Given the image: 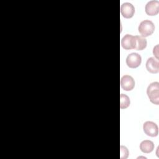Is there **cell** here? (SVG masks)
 Wrapping results in <instances>:
<instances>
[{
  "mask_svg": "<svg viewBox=\"0 0 159 159\" xmlns=\"http://www.w3.org/2000/svg\"><path fill=\"white\" fill-rule=\"evenodd\" d=\"M147 94L150 101L154 104H159V83L153 82L150 83L147 89Z\"/></svg>",
  "mask_w": 159,
  "mask_h": 159,
  "instance_id": "obj_1",
  "label": "cell"
},
{
  "mask_svg": "<svg viewBox=\"0 0 159 159\" xmlns=\"http://www.w3.org/2000/svg\"><path fill=\"white\" fill-rule=\"evenodd\" d=\"M138 30L142 37H148L154 32L155 25L150 20H144L140 23Z\"/></svg>",
  "mask_w": 159,
  "mask_h": 159,
  "instance_id": "obj_2",
  "label": "cell"
},
{
  "mask_svg": "<svg viewBox=\"0 0 159 159\" xmlns=\"http://www.w3.org/2000/svg\"><path fill=\"white\" fill-rule=\"evenodd\" d=\"M143 129L145 134L150 137H156L158 134L157 125L152 121H146L143 125Z\"/></svg>",
  "mask_w": 159,
  "mask_h": 159,
  "instance_id": "obj_3",
  "label": "cell"
},
{
  "mask_svg": "<svg viewBox=\"0 0 159 159\" xmlns=\"http://www.w3.org/2000/svg\"><path fill=\"white\" fill-rule=\"evenodd\" d=\"M142 62V57L137 53H131L126 58V64L130 68L139 66Z\"/></svg>",
  "mask_w": 159,
  "mask_h": 159,
  "instance_id": "obj_4",
  "label": "cell"
},
{
  "mask_svg": "<svg viewBox=\"0 0 159 159\" xmlns=\"http://www.w3.org/2000/svg\"><path fill=\"white\" fill-rule=\"evenodd\" d=\"M121 46L125 50L135 49V37L130 34H126L121 39Z\"/></svg>",
  "mask_w": 159,
  "mask_h": 159,
  "instance_id": "obj_5",
  "label": "cell"
},
{
  "mask_svg": "<svg viewBox=\"0 0 159 159\" xmlns=\"http://www.w3.org/2000/svg\"><path fill=\"white\" fill-rule=\"evenodd\" d=\"M145 11L148 16H156L159 12V1L152 0L148 2L145 5Z\"/></svg>",
  "mask_w": 159,
  "mask_h": 159,
  "instance_id": "obj_6",
  "label": "cell"
},
{
  "mask_svg": "<svg viewBox=\"0 0 159 159\" xmlns=\"http://www.w3.org/2000/svg\"><path fill=\"white\" fill-rule=\"evenodd\" d=\"M120 13L124 18H131L134 15L135 7L130 2H124L120 6Z\"/></svg>",
  "mask_w": 159,
  "mask_h": 159,
  "instance_id": "obj_7",
  "label": "cell"
},
{
  "mask_svg": "<svg viewBox=\"0 0 159 159\" xmlns=\"http://www.w3.org/2000/svg\"><path fill=\"white\" fill-rule=\"evenodd\" d=\"M120 86L125 91H131L135 86L134 78L130 75H124L120 78Z\"/></svg>",
  "mask_w": 159,
  "mask_h": 159,
  "instance_id": "obj_8",
  "label": "cell"
},
{
  "mask_svg": "<svg viewBox=\"0 0 159 159\" xmlns=\"http://www.w3.org/2000/svg\"><path fill=\"white\" fill-rule=\"evenodd\" d=\"M146 69L150 73H157L159 71V63L153 57L149 58L146 62Z\"/></svg>",
  "mask_w": 159,
  "mask_h": 159,
  "instance_id": "obj_9",
  "label": "cell"
},
{
  "mask_svg": "<svg viewBox=\"0 0 159 159\" xmlns=\"http://www.w3.org/2000/svg\"><path fill=\"white\" fill-rule=\"evenodd\" d=\"M139 147L143 153H149L153 150L155 145L152 141L149 140H145L141 142Z\"/></svg>",
  "mask_w": 159,
  "mask_h": 159,
  "instance_id": "obj_10",
  "label": "cell"
},
{
  "mask_svg": "<svg viewBox=\"0 0 159 159\" xmlns=\"http://www.w3.org/2000/svg\"><path fill=\"white\" fill-rule=\"evenodd\" d=\"M135 49L137 50H142L146 48L147 42V40L139 35H135Z\"/></svg>",
  "mask_w": 159,
  "mask_h": 159,
  "instance_id": "obj_11",
  "label": "cell"
},
{
  "mask_svg": "<svg viewBox=\"0 0 159 159\" xmlns=\"http://www.w3.org/2000/svg\"><path fill=\"white\" fill-rule=\"evenodd\" d=\"M130 104V101L128 96L125 94H120V108L126 109Z\"/></svg>",
  "mask_w": 159,
  "mask_h": 159,
  "instance_id": "obj_12",
  "label": "cell"
},
{
  "mask_svg": "<svg viewBox=\"0 0 159 159\" xmlns=\"http://www.w3.org/2000/svg\"><path fill=\"white\" fill-rule=\"evenodd\" d=\"M120 158L121 159H125L129 156V151L128 149L123 146L120 145Z\"/></svg>",
  "mask_w": 159,
  "mask_h": 159,
  "instance_id": "obj_13",
  "label": "cell"
},
{
  "mask_svg": "<svg viewBox=\"0 0 159 159\" xmlns=\"http://www.w3.org/2000/svg\"><path fill=\"white\" fill-rule=\"evenodd\" d=\"M153 53L155 55V58L158 59V45H157L153 49Z\"/></svg>",
  "mask_w": 159,
  "mask_h": 159,
  "instance_id": "obj_14",
  "label": "cell"
}]
</instances>
